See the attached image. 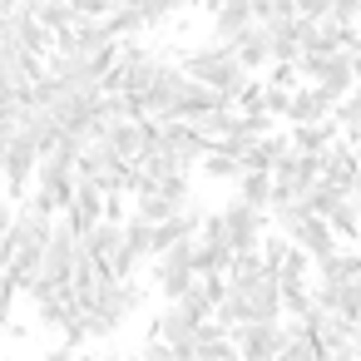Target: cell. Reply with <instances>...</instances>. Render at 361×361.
<instances>
[{
    "label": "cell",
    "instance_id": "20",
    "mask_svg": "<svg viewBox=\"0 0 361 361\" xmlns=\"http://www.w3.org/2000/svg\"><path fill=\"white\" fill-rule=\"evenodd\" d=\"M178 6H183V0H139L134 11H139V20H144V30H149V25H164Z\"/></svg>",
    "mask_w": 361,
    "mask_h": 361
},
{
    "label": "cell",
    "instance_id": "23",
    "mask_svg": "<svg viewBox=\"0 0 361 361\" xmlns=\"http://www.w3.org/2000/svg\"><path fill=\"white\" fill-rule=\"evenodd\" d=\"M139 361H178V351H173V346H164L159 336H149V341H144V351H139Z\"/></svg>",
    "mask_w": 361,
    "mask_h": 361
},
{
    "label": "cell",
    "instance_id": "24",
    "mask_svg": "<svg viewBox=\"0 0 361 361\" xmlns=\"http://www.w3.org/2000/svg\"><path fill=\"white\" fill-rule=\"evenodd\" d=\"M70 361H99V356H70Z\"/></svg>",
    "mask_w": 361,
    "mask_h": 361
},
{
    "label": "cell",
    "instance_id": "17",
    "mask_svg": "<svg viewBox=\"0 0 361 361\" xmlns=\"http://www.w3.org/2000/svg\"><path fill=\"white\" fill-rule=\"evenodd\" d=\"M238 203H247L257 213H272V173H243L238 178Z\"/></svg>",
    "mask_w": 361,
    "mask_h": 361
},
{
    "label": "cell",
    "instance_id": "19",
    "mask_svg": "<svg viewBox=\"0 0 361 361\" xmlns=\"http://www.w3.org/2000/svg\"><path fill=\"white\" fill-rule=\"evenodd\" d=\"M198 169H203V173H208L213 183H238V178L247 173V169H243V164H238L233 154H223V149H208V159H203Z\"/></svg>",
    "mask_w": 361,
    "mask_h": 361
},
{
    "label": "cell",
    "instance_id": "22",
    "mask_svg": "<svg viewBox=\"0 0 361 361\" xmlns=\"http://www.w3.org/2000/svg\"><path fill=\"white\" fill-rule=\"evenodd\" d=\"M336 0H297V20H331Z\"/></svg>",
    "mask_w": 361,
    "mask_h": 361
},
{
    "label": "cell",
    "instance_id": "9",
    "mask_svg": "<svg viewBox=\"0 0 361 361\" xmlns=\"http://www.w3.org/2000/svg\"><path fill=\"white\" fill-rule=\"evenodd\" d=\"M154 144H159V124H149V119H129V124L109 129V149H114L124 164H139Z\"/></svg>",
    "mask_w": 361,
    "mask_h": 361
},
{
    "label": "cell",
    "instance_id": "14",
    "mask_svg": "<svg viewBox=\"0 0 361 361\" xmlns=\"http://www.w3.org/2000/svg\"><path fill=\"white\" fill-rule=\"evenodd\" d=\"M188 208H193V203H188ZM178 213H183V208H178L159 183L134 193V218H144V223H154V228H159V223H169V218H178Z\"/></svg>",
    "mask_w": 361,
    "mask_h": 361
},
{
    "label": "cell",
    "instance_id": "2",
    "mask_svg": "<svg viewBox=\"0 0 361 361\" xmlns=\"http://www.w3.org/2000/svg\"><path fill=\"white\" fill-rule=\"evenodd\" d=\"M297 75L312 85V90H322L331 104H341L361 80H356V70H351V55L346 50H331V55H302L297 60Z\"/></svg>",
    "mask_w": 361,
    "mask_h": 361
},
{
    "label": "cell",
    "instance_id": "11",
    "mask_svg": "<svg viewBox=\"0 0 361 361\" xmlns=\"http://www.w3.org/2000/svg\"><path fill=\"white\" fill-rule=\"evenodd\" d=\"M331 114H336V104H331L322 90H312V85H297V90H292V104H287V124H292V129L326 124Z\"/></svg>",
    "mask_w": 361,
    "mask_h": 361
},
{
    "label": "cell",
    "instance_id": "13",
    "mask_svg": "<svg viewBox=\"0 0 361 361\" xmlns=\"http://www.w3.org/2000/svg\"><path fill=\"white\" fill-rule=\"evenodd\" d=\"M243 302H247V322H282V282L272 272L257 277L252 287H243Z\"/></svg>",
    "mask_w": 361,
    "mask_h": 361
},
{
    "label": "cell",
    "instance_id": "10",
    "mask_svg": "<svg viewBox=\"0 0 361 361\" xmlns=\"http://www.w3.org/2000/svg\"><path fill=\"white\" fill-rule=\"evenodd\" d=\"M287 243H292L297 252H307V257H312V267L341 252V238L331 233V223H326V218H307V223H302V228H297Z\"/></svg>",
    "mask_w": 361,
    "mask_h": 361
},
{
    "label": "cell",
    "instance_id": "25",
    "mask_svg": "<svg viewBox=\"0 0 361 361\" xmlns=\"http://www.w3.org/2000/svg\"><path fill=\"white\" fill-rule=\"evenodd\" d=\"M292 6H297V0H292Z\"/></svg>",
    "mask_w": 361,
    "mask_h": 361
},
{
    "label": "cell",
    "instance_id": "18",
    "mask_svg": "<svg viewBox=\"0 0 361 361\" xmlns=\"http://www.w3.org/2000/svg\"><path fill=\"white\" fill-rule=\"evenodd\" d=\"M326 223H331V233H336L341 243H356V238H361V198H341V203L326 213Z\"/></svg>",
    "mask_w": 361,
    "mask_h": 361
},
{
    "label": "cell",
    "instance_id": "6",
    "mask_svg": "<svg viewBox=\"0 0 361 361\" xmlns=\"http://www.w3.org/2000/svg\"><path fill=\"white\" fill-rule=\"evenodd\" d=\"M35 169H40V149H35L30 139L11 134V144H6V193H11L16 203L35 188Z\"/></svg>",
    "mask_w": 361,
    "mask_h": 361
},
{
    "label": "cell",
    "instance_id": "21",
    "mask_svg": "<svg viewBox=\"0 0 361 361\" xmlns=\"http://www.w3.org/2000/svg\"><path fill=\"white\" fill-rule=\"evenodd\" d=\"M331 20L356 35V25H361V0H336V6H331Z\"/></svg>",
    "mask_w": 361,
    "mask_h": 361
},
{
    "label": "cell",
    "instance_id": "4",
    "mask_svg": "<svg viewBox=\"0 0 361 361\" xmlns=\"http://www.w3.org/2000/svg\"><path fill=\"white\" fill-rule=\"evenodd\" d=\"M218 213H223V228H228V247H233V257H243V252H262L267 213H257V208H247V203H238V198H228Z\"/></svg>",
    "mask_w": 361,
    "mask_h": 361
},
{
    "label": "cell",
    "instance_id": "5",
    "mask_svg": "<svg viewBox=\"0 0 361 361\" xmlns=\"http://www.w3.org/2000/svg\"><path fill=\"white\" fill-rule=\"evenodd\" d=\"M228 336H233V346H238L243 361H282V351H287L282 322H247V326H238Z\"/></svg>",
    "mask_w": 361,
    "mask_h": 361
},
{
    "label": "cell",
    "instance_id": "16",
    "mask_svg": "<svg viewBox=\"0 0 361 361\" xmlns=\"http://www.w3.org/2000/svg\"><path fill=\"white\" fill-rule=\"evenodd\" d=\"M331 119H336V129H341V144H346V149H361V85L336 104Z\"/></svg>",
    "mask_w": 361,
    "mask_h": 361
},
{
    "label": "cell",
    "instance_id": "12",
    "mask_svg": "<svg viewBox=\"0 0 361 361\" xmlns=\"http://www.w3.org/2000/svg\"><path fill=\"white\" fill-rule=\"evenodd\" d=\"M80 243H85V252L99 262V272L109 277V267H114V262H119V252H124V223H109V218H104V223H94Z\"/></svg>",
    "mask_w": 361,
    "mask_h": 361
},
{
    "label": "cell",
    "instance_id": "1",
    "mask_svg": "<svg viewBox=\"0 0 361 361\" xmlns=\"http://www.w3.org/2000/svg\"><path fill=\"white\" fill-rule=\"evenodd\" d=\"M178 70L188 75V80H198V85H208L213 94H223L228 104H243L247 99V90L257 85L243 65H238V55L233 50H223V45H198V50H183V60H178Z\"/></svg>",
    "mask_w": 361,
    "mask_h": 361
},
{
    "label": "cell",
    "instance_id": "3",
    "mask_svg": "<svg viewBox=\"0 0 361 361\" xmlns=\"http://www.w3.org/2000/svg\"><path fill=\"white\" fill-rule=\"evenodd\" d=\"M193 247H198V238L173 243L169 252H159V257H154V287L164 292V302H183V297H188V287L198 282V272H193Z\"/></svg>",
    "mask_w": 361,
    "mask_h": 361
},
{
    "label": "cell",
    "instance_id": "7",
    "mask_svg": "<svg viewBox=\"0 0 361 361\" xmlns=\"http://www.w3.org/2000/svg\"><path fill=\"white\" fill-rule=\"evenodd\" d=\"M198 317L183 307V302H169L159 317H154V336L164 341V346H173V351H193V341H198Z\"/></svg>",
    "mask_w": 361,
    "mask_h": 361
},
{
    "label": "cell",
    "instance_id": "15",
    "mask_svg": "<svg viewBox=\"0 0 361 361\" xmlns=\"http://www.w3.org/2000/svg\"><path fill=\"white\" fill-rule=\"evenodd\" d=\"M233 55H238V65L247 70V75H257V70H267L272 65V45H267V30L262 25H252L238 45H233Z\"/></svg>",
    "mask_w": 361,
    "mask_h": 361
},
{
    "label": "cell",
    "instance_id": "8",
    "mask_svg": "<svg viewBox=\"0 0 361 361\" xmlns=\"http://www.w3.org/2000/svg\"><path fill=\"white\" fill-rule=\"evenodd\" d=\"M252 25H257L252 0H228V6H218V11H213V45L233 50V45H238Z\"/></svg>",
    "mask_w": 361,
    "mask_h": 361
}]
</instances>
